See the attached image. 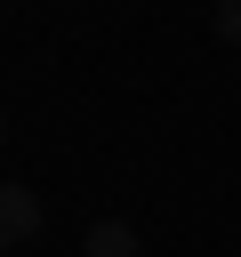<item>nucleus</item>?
<instances>
[{
	"label": "nucleus",
	"mask_w": 241,
	"mask_h": 257,
	"mask_svg": "<svg viewBox=\"0 0 241 257\" xmlns=\"http://www.w3.org/2000/svg\"><path fill=\"white\" fill-rule=\"evenodd\" d=\"M80 257H145V241H137V225H120V217H96V225L80 233Z\"/></svg>",
	"instance_id": "f03ea898"
},
{
	"label": "nucleus",
	"mask_w": 241,
	"mask_h": 257,
	"mask_svg": "<svg viewBox=\"0 0 241 257\" xmlns=\"http://www.w3.org/2000/svg\"><path fill=\"white\" fill-rule=\"evenodd\" d=\"M0 145H8V112H0Z\"/></svg>",
	"instance_id": "20e7f679"
},
{
	"label": "nucleus",
	"mask_w": 241,
	"mask_h": 257,
	"mask_svg": "<svg viewBox=\"0 0 241 257\" xmlns=\"http://www.w3.org/2000/svg\"><path fill=\"white\" fill-rule=\"evenodd\" d=\"M40 225H48L40 193H32V185H16V177H0V249H32V241H40Z\"/></svg>",
	"instance_id": "f257e3e1"
},
{
	"label": "nucleus",
	"mask_w": 241,
	"mask_h": 257,
	"mask_svg": "<svg viewBox=\"0 0 241 257\" xmlns=\"http://www.w3.org/2000/svg\"><path fill=\"white\" fill-rule=\"evenodd\" d=\"M209 32H217V40H233V48H241V0H217V8H209Z\"/></svg>",
	"instance_id": "7ed1b4c3"
}]
</instances>
